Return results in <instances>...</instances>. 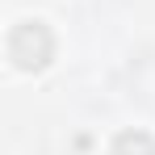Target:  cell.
Listing matches in <instances>:
<instances>
[{
  "instance_id": "1",
  "label": "cell",
  "mask_w": 155,
  "mask_h": 155,
  "mask_svg": "<svg viewBox=\"0 0 155 155\" xmlns=\"http://www.w3.org/2000/svg\"><path fill=\"white\" fill-rule=\"evenodd\" d=\"M113 155H155V143L143 134V130H134V134H122V138H117Z\"/></svg>"
}]
</instances>
